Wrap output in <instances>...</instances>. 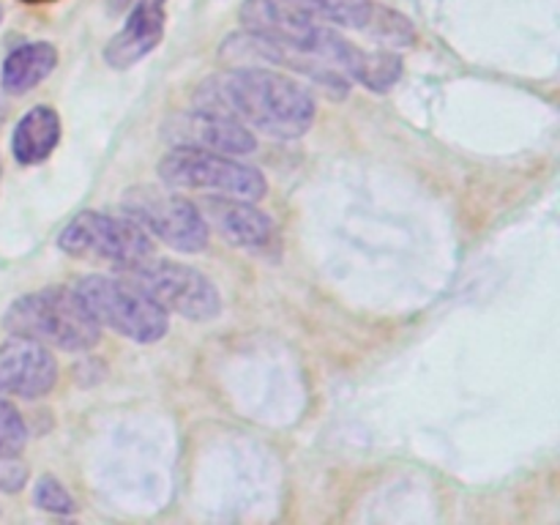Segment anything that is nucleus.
Segmentation results:
<instances>
[{
    "instance_id": "4",
    "label": "nucleus",
    "mask_w": 560,
    "mask_h": 525,
    "mask_svg": "<svg viewBox=\"0 0 560 525\" xmlns=\"http://www.w3.org/2000/svg\"><path fill=\"white\" fill-rule=\"evenodd\" d=\"M159 175L167 186L195 191H222L241 200H260L266 197L268 184L260 170L233 156L197 145H175L159 162Z\"/></svg>"
},
{
    "instance_id": "7",
    "label": "nucleus",
    "mask_w": 560,
    "mask_h": 525,
    "mask_svg": "<svg viewBox=\"0 0 560 525\" xmlns=\"http://www.w3.org/2000/svg\"><path fill=\"white\" fill-rule=\"evenodd\" d=\"M124 211L145 233L156 235L159 241L186 255H195L208 246L206 217L186 197L170 195L156 186H135L124 195Z\"/></svg>"
},
{
    "instance_id": "1",
    "label": "nucleus",
    "mask_w": 560,
    "mask_h": 525,
    "mask_svg": "<svg viewBox=\"0 0 560 525\" xmlns=\"http://www.w3.org/2000/svg\"><path fill=\"white\" fill-rule=\"evenodd\" d=\"M197 107L233 115L279 140H295L315 124V98L301 82L260 66H238L202 82Z\"/></svg>"
},
{
    "instance_id": "17",
    "label": "nucleus",
    "mask_w": 560,
    "mask_h": 525,
    "mask_svg": "<svg viewBox=\"0 0 560 525\" xmlns=\"http://www.w3.org/2000/svg\"><path fill=\"white\" fill-rule=\"evenodd\" d=\"M22 3H49V0H22Z\"/></svg>"
},
{
    "instance_id": "13",
    "label": "nucleus",
    "mask_w": 560,
    "mask_h": 525,
    "mask_svg": "<svg viewBox=\"0 0 560 525\" xmlns=\"http://www.w3.org/2000/svg\"><path fill=\"white\" fill-rule=\"evenodd\" d=\"M58 66V49L49 42H33L22 44L14 52L5 58L3 71H0V82L9 93H27L36 88L38 82L47 80L52 69Z\"/></svg>"
},
{
    "instance_id": "10",
    "label": "nucleus",
    "mask_w": 560,
    "mask_h": 525,
    "mask_svg": "<svg viewBox=\"0 0 560 525\" xmlns=\"http://www.w3.org/2000/svg\"><path fill=\"white\" fill-rule=\"evenodd\" d=\"M178 131L186 135L180 145L208 148V151L230 153V156H244V153L255 151L257 145L249 126L235 120L233 115L219 113V109L197 107L195 113H189V118H186V124Z\"/></svg>"
},
{
    "instance_id": "18",
    "label": "nucleus",
    "mask_w": 560,
    "mask_h": 525,
    "mask_svg": "<svg viewBox=\"0 0 560 525\" xmlns=\"http://www.w3.org/2000/svg\"><path fill=\"white\" fill-rule=\"evenodd\" d=\"M0 20H3V9H0Z\"/></svg>"
},
{
    "instance_id": "15",
    "label": "nucleus",
    "mask_w": 560,
    "mask_h": 525,
    "mask_svg": "<svg viewBox=\"0 0 560 525\" xmlns=\"http://www.w3.org/2000/svg\"><path fill=\"white\" fill-rule=\"evenodd\" d=\"M33 501H36V506L47 509V512L52 514H71L77 509L74 498L69 495V490H66L58 479H52V476H42V479L36 481Z\"/></svg>"
},
{
    "instance_id": "14",
    "label": "nucleus",
    "mask_w": 560,
    "mask_h": 525,
    "mask_svg": "<svg viewBox=\"0 0 560 525\" xmlns=\"http://www.w3.org/2000/svg\"><path fill=\"white\" fill-rule=\"evenodd\" d=\"M27 427L22 421L20 410L11 402L0 399V457L14 459L25 448Z\"/></svg>"
},
{
    "instance_id": "9",
    "label": "nucleus",
    "mask_w": 560,
    "mask_h": 525,
    "mask_svg": "<svg viewBox=\"0 0 560 525\" xmlns=\"http://www.w3.org/2000/svg\"><path fill=\"white\" fill-rule=\"evenodd\" d=\"M167 0H137L126 25L109 38L104 60L113 69H131L162 44Z\"/></svg>"
},
{
    "instance_id": "3",
    "label": "nucleus",
    "mask_w": 560,
    "mask_h": 525,
    "mask_svg": "<svg viewBox=\"0 0 560 525\" xmlns=\"http://www.w3.org/2000/svg\"><path fill=\"white\" fill-rule=\"evenodd\" d=\"M74 290L85 301L98 326L113 328L120 337H129L140 345H151L167 334V312L145 290L137 288L131 279L91 273V277H82Z\"/></svg>"
},
{
    "instance_id": "6",
    "label": "nucleus",
    "mask_w": 560,
    "mask_h": 525,
    "mask_svg": "<svg viewBox=\"0 0 560 525\" xmlns=\"http://www.w3.org/2000/svg\"><path fill=\"white\" fill-rule=\"evenodd\" d=\"M129 279L145 290L164 312L186 317V320H213L222 312V295L217 284L197 268L175 260H142L126 268Z\"/></svg>"
},
{
    "instance_id": "12",
    "label": "nucleus",
    "mask_w": 560,
    "mask_h": 525,
    "mask_svg": "<svg viewBox=\"0 0 560 525\" xmlns=\"http://www.w3.org/2000/svg\"><path fill=\"white\" fill-rule=\"evenodd\" d=\"M60 142V118L52 107L38 104L27 109L11 135V151L20 164H38L55 151Z\"/></svg>"
},
{
    "instance_id": "11",
    "label": "nucleus",
    "mask_w": 560,
    "mask_h": 525,
    "mask_svg": "<svg viewBox=\"0 0 560 525\" xmlns=\"http://www.w3.org/2000/svg\"><path fill=\"white\" fill-rule=\"evenodd\" d=\"M208 211H211L213 224L219 228V233L230 241L233 246L241 249H266L273 241V222L268 213H262L260 208H255L252 202L238 200H222V197H213L208 200Z\"/></svg>"
},
{
    "instance_id": "8",
    "label": "nucleus",
    "mask_w": 560,
    "mask_h": 525,
    "mask_svg": "<svg viewBox=\"0 0 560 525\" xmlns=\"http://www.w3.org/2000/svg\"><path fill=\"white\" fill-rule=\"evenodd\" d=\"M58 381V364L47 345L14 337L0 345V394L36 399L52 392Z\"/></svg>"
},
{
    "instance_id": "16",
    "label": "nucleus",
    "mask_w": 560,
    "mask_h": 525,
    "mask_svg": "<svg viewBox=\"0 0 560 525\" xmlns=\"http://www.w3.org/2000/svg\"><path fill=\"white\" fill-rule=\"evenodd\" d=\"M124 3H129V0H113L115 9H120V5H124Z\"/></svg>"
},
{
    "instance_id": "2",
    "label": "nucleus",
    "mask_w": 560,
    "mask_h": 525,
    "mask_svg": "<svg viewBox=\"0 0 560 525\" xmlns=\"http://www.w3.org/2000/svg\"><path fill=\"white\" fill-rule=\"evenodd\" d=\"M3 328L14 337L69 353L91 350L102 334V326L74 288H44L22 295L3 315Z\"/></svg>"
},
{
    "instance_id": "5",
    "label": "nucleus",
    "mask_w": 560,
    "mask_h": 525,
    "mask_svg": "<svg viewBox=\"0 0 560 525\" xmlns=\"http://www.w3.org/2000/svg\"><path fill=\"white\" fill-rule=\"evenodd\" d=\"M58 246L71 257L131 268L153 255L151 235L131 217L82 211L58 235Z\"/></svg>"
}]
</instances>
